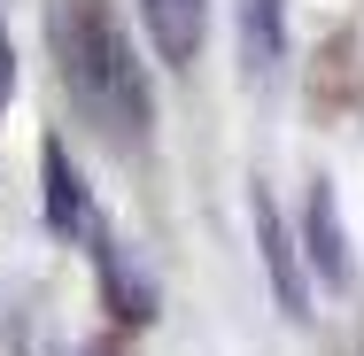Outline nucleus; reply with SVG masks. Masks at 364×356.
I'll return each instance as SVG.
<instances>
[{"label": "nucleus", "mask_w": 364, "mask_h": 356, "mask_svg": "<svg viewBox=\"0 0 364 356\" xmlns=\"http://www.w3.org/2000/svg\"><path fill=\"white\" fill-rule=\"evenodd\" d=\"M302 248H310V271L326 279V294H357V256H349V232H341V202L333 186L318 178L310 202H302Z\"/></svg>", "instance_id": "3"}, {"label": "nucleus", "mask_w": 364, "mask_h": 356, "mask_svg": "<svg viewBox=\"0 0 364 356\" xmlns=\"http://www.w3.org/2000/svg\"><path fill=\"white\" fill-rule=\"evenodd\" d=\"M140 16H147V39H155V55H163L171 70L202 55V31H210V0H140Z\"/></svg>", "instance_id": "6"}, {"label": "nucleus", "mask_w": 364, "mask_h": 356, "mask_svg": "<svg viewBox=\"0 0 364 356\" xmlns=\"http://www.w3.org/2000/svg\"><path fill=\"white\" fill-rule=\"evenodd\" d=\"M248 217H256V248H264V279H272V302H279V318H310V286H302V256H294V232L279 202H272V186H248Z\"/></svg>", "instance_id": "2"}, {"label": "nucleus", "mask_w": 364, "mask_h": 356, "mask_svg": "<svg viewBox=\"0 0 364 356\" xmlns=\"http://www.w3.org/2000/svg\"><path fill=\"white\" fill-rule=\"evenodd\" d=\"M85 240H93V271H101V294H109V310H117L124 325H147V318H155V286L132 271V256L117 248V232L93 217V232H85Z\"/></svg>", "instance_id": "5"}, {"label": "nucleus", "mask_w": 364, "mask_h": 356, "mask_svg": "<svg viewBox=\"0 0 364 356\" xmlns=\"http://www.w3.org/2000/svg\"><path fill=\"white\" fill-rule=\"evenodd\" d=\"M8 93H16V47H8V16H0V109H8Z\"/></svg>", "instance_id": "8"}, {"label": "nucleus", "mask_w": 364, "mask_h": 356, "mask_svg": "<svg viewBox=\"0 0 364 356\" xmlns=\"http://www.w3.org/2000/svg\"><path fill=\"white\" fill-rule=\"evenodd\" d=\"M279 55H287V16H279V0H240V63H248V77H272Z\"/></svg>", "instance_id": "7"}, {"label": "nucleus", "mask_w": 364, "mask_h": 356, "mask_svg": "<svg viewBox=\"0 0 364 356\" xmlns=\"http://www.w3.org/2000/svg\"><path fill=\"white\" fill-rule=\"evenodd\" d=\"M47 31H55V63H63V85L85 109V124L101 140H117L124 155H140L155 101H147V77L132 63V39H124L117 8L109 0H47Z\"/></svg>", "instance_id": "1"}, {"label": "nucleus", "mask_w": 364, "mask_h": 356, "mask_svg": "<svg viewBox=\"0 0 364 356\" xmlns=\"http://www.w3.org/2000/svg\"><path fill=\"white\" fill-rule=\"evenodd\" d=\"M39 210H47L55 240H85L93 232V202H85V178H77L63 140H39Z\"/></svg>", "instance_id": "4"}]
</instances>
